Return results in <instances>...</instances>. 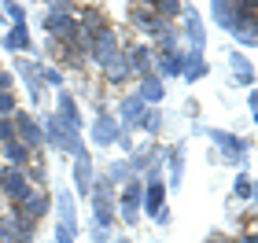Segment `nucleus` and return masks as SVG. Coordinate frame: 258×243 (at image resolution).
Here are the masks:
<instances>
[{"label": "nucleus", "mask_w": 258, "mask_h": 243, "mask_svg": "<svg viewBox=\"0 0 258 243\" xmlns=\"http://www.w3.org/2000/svg\"><path fill=\"white\" fill-rule=\"evenodd\" d=\"M89 136H92V144H96V147H114V144H118V136H122V125H118V118H114L111 111L100 107L96 118H92Z\"/></svg>", "instance_id": "7ed1b4c3"}, {"label": "nucleus", "mask_w": 258, "mask_h": 243, "mask_svg": "<svg viewBox=\"0 0 258 243\" xmlns=\"http://www.w3.org/2000/svg\"><path fill=\"white\" fill-rule=\"evenodd\" d=\"M55 210H59V225L78 236V214H74V195H70V188L55 192Z\"/></svg>", "instance_id": "4468645a"}, {"label": "nucleus", "mask_w": 258, "mask_h": 243, "mask_svg": "<svg viewBox=\"0 0 258 243\" xmlns=\"http://www.w3.org/2000/svg\"><path fill=\"white\" fill-rule=\"evenodd\" d=\"M0 243H4V236H0Z\"/></svg>", "instance_id": "49530a36"}, {"label": "nucleus", "mask_w": 258, "mask_h": 243, "mask_svg": "<svg viewBox=\"0 0 258 243\" xmlns=\"http://www.w3.org/2000/svg\"><path fill=\"white\" fill-rule=\"evenodd\" d=\"M251 33H254V41H258V15L251 19Z\"/></svg>", "instance_id": "ea45409f"}, {"label": "nucleus", "mask_w": 258, "mask_h": 243, "mask_svg": "<svg viewBox=\"0 0 258 243\" xmlns=\"http://www.w3.org/2000/svg\"><path fill=\"white\" fill-rule=\"evenodd\" d=\"M15 214H19V217H26V221H33V225H37L41 217L48 214V195H44V192H33V195H30L26 203H19V206H15Z\"/></svg>", "instance_id": "2eb2a0df"}, {"label": "nucleus", "mask_w": 258, "mask_h": 243, "mask_svg": "<svg viewBox=\"0 0 258 243\" xmlns=\"http://www.w3.org/2000/svg\"><path fill=\"white\" fill-rule=\"evenodd\" d=\"M92 181H96V173H92V155L89 151L74 155V188H78V195H89Z\"/></svg>", "instance_id": "f8f14e48"}, {"label": "nucleus", "mask_w": 258, "mask_h": 243, "mask_svg": "<svg viewBox=\"0 0 258 243\" xmlns=\"http://www.w3.org/2000/svg\"><path fill=\"white\" fill-rule=\"evenodd\" d=\"M184 33H188V44H192V52H203V44H207V30H203V19L196 15V11H184Z\"/></svg>", "instance_id": "f3484780"}, {"label": "nucleus", "mask_w": 258, "mask_h": 243, "mask_svg": "<svg viewBox=\"0 0 258 243\" xmlns=\"http://www.w3.org/2000/svg\"><path fill=\"white\" fill-rule=\"evenodd\" d=\"M229 63H232V70H236V74H232V77H236V85H251V81H254V66L243 59L240 52H232Z\"/></svg>", "instance_id": "a878e982"}, {"label": "nucleus", "mask_w": 258, "mask_h": 243, "mask_svg": "<svg viewBox=\"0 0 258 243\" xmlns=\"http://www.w3.org/2000/svg\"><path fill=\"white\" fill-rule=\"evenodd\" d=\"M0 15H4V4H0Z\"/></svg>", "instance_id": "c03bdc74"}, {"label": "nucleus", "mask_w": 258, "mask_h": 243, "mask_svg": "<svg viewBox=\"0 0 258 243\" xmlns=\"http://www.w3.org/2000/svg\"><path fill=\"white\" fill-rule=\"evenodd\" d=\"M254 122H258V111H254Z\"/></svg>", "instance_id": "a18cd8bd"}, {"label": "nucleus", "mask_w": 258, "mask_h": 243, "mask_svg": "<svg viewBox=\"0 0 258 243\" xmlns=\"http://www.w3.org/2000/svg\"><path fill=\"white\" fill-rule=\"evenodd\" d=\"M203 133L218 144V151L225 155V162H232V166H243V162H247V140H240V136H232L225 129H203Z\"/></svg>", "instance_id": "39448f33"}, {"label": "nucleus", "mask_w": 258, "mask_h": 243, "mask_svg": "<svg viewBox=\"0 0 258 243\" xmlns=\"http://www.w3.org/2000/svg\"><path fill=\"white\" fill-rule=\"evenodd\" d=\"M125 59H129V70H137L140 77H144V74H155V63H151V52H148V48H133Z\"/></svg>", "instance_id": "5701e85b"}, {"label": "nucleus", "mask_w": 258, "mask_h": 243, "mask_svg": "<svg viewBox=\"0 0 258 243\" xmlns=\"http://www.w3.org/2000/svg\"><path fill=\"white\" fill-rule=\"evenodd\" d=\"M207 243H221V239H218V236H214V239H207Z\"/></svg>", "instance_id": "37998d69"}, {"label": "nucleus", "mask_w": 258, "mask_h": 243, "mask_svg": "<svg viewBox=\"0 0 258 243\" xmlns=\"http://www.w3.org/2000/svg\"><path fill=\"white\" fill-rule=\"evenodd\" d=\"M207 74H210V66L203 59V52L184 55V77H188V81H199V77H207Z\"/></svg>", "instance_id": "393cba45"}, {"label": "nucleus", "mask_w": 258, "mask_h": 243, "mask_svg": "<svg viewBox=\"0 0 258 243\" xmlns=\"http://www.w3.org/2000/svg\"><path fill=\"white\" fill-rule=\"evenodd\" d=\"M8 140H15V122L0 118V144H8Z\"/></svg>", "instance_id": "c9c22d12"}, {"label": "nucleus", "mask_w": 258, "mask_h": 243, "mask_svg": "<svg viewBox=\"0 0 258 243\" xmlns=\"http://www.w3.org/2000/svg\"><path fill=\"white\" fill-rule=\"evenodd\" d=\"M44 30L59 41H78L81 37V26H78L74 15H52V11H44Z\"/></svg>", "instance_id": "1a4fd4ad"}, {"label": "nucleus", "mask_w": 258, "mask_h": 243, "mask_svg": "<svg viewBox=\"0 0 258 243\" xmlns=\"http://www.w3.org/2000/svg\"><path fill=\"white\" fill-rule=\"evenodd\" d=\"M240 243H258V236H243V239H240Z\"/></svg>", "instance_id": "a19ab883"}, {"label": "nucleus", "mask_w": 258, "mask_h": 243, "mask_svg": "<svg viewBox=\"0 0 258 243\" xmlns=\"http://www.w3.org/2000/svg\"><path fill=\"white\" fill-rule=\"evenodd\" d=\"M41 85H52V89H63V74L55 66H41Z\"/></svg>", "instance_id": "473e14b6"}, {"label": "nucleus", "mask_w": 258, "mask_h": 243, "mask_svg": "<svg viewBox=\"0 0 258 243\" xmlns=\"http://www.w3.org/2000/svg\"><path fill=\"white\" fill-rule=\"evenodd\" d=\"M210 19L218 22L221 30H236L240 26V8H236V0H214V4H210Z\"/></svg>", "instance_id": "9d476101"}, {"label": "nucleus", "mask_w": 258, "mask_h": 243, "mask_svg": "<svg viewBox=\"0 0 258 243\" xmlns=\"http://www.w3.org/2000/svg\"><path fill=\"white\" fill-rule=\"evenodd\" d=\"M0 158H8V166L22 170V166L30 162V147L22 144V140H8V144H4V151H0Z\"/></svg>", "instance_id": "4be33fe9"}, {"label": "nucleus", "mask_w": 258, "mask_h": 243, "mask_svg": "<svg viewBox=\"0 0 258 243\" xmlns=\"http://www.w3.org/2000/svg\"><path fill=\"white\" fill-rule=\"evenodd\" d=\"M114 243H133V239H129V236H118V239H114Z\"/></svg>", "instance_id": "79ce46f5"}, {"label": "nucleus", "mask_w": 258, "mask_h": 243, "mask_svg": "<svg viewBox=\"0 0 258 243\" xmlns=\"http://www.w3.org/2000/svg\"><path fill=\"white\" fill-rule=\"evenodd\" d=\"M11 122H15V140H22V144L30 147V151H33V147H41V144H44L41 122L33 118L30 111H15V118H11Z\"/></svg>", "instance_id": "423d86ee"}, {"label": "nucleus", "mask_w": 258, "mask_h": 243, "mask_svg": "<svg viewBox=\"0 0 258 243\" xmlns=\"http://www.w3.org/2000/svg\"><path fill=\"white\" fill-rule=\"evenodd\" d=\"M144 111H148V103L140 100V96H125L122 100V129H133V125H140V118H144Z\"/></svg>", "instance_id": "a211bd4d"}, {"label": "nucleus", "mask_w": 258, "mask_h": 243, "mask_svg": "<svg viewBox=\"0 0 258 243\" xmlns=\"http://www.w3.org/2000/svg\"><path fill=\"white\" fill-rule=\"evenodd\" d=\"M0 41H4V48H8V52H30V48H33V41H30V30H26V26H11Z\"/></svg>", "instance_id": "aec40b11"}, {"label": "nucleus", "mask_w": 258, "mask_h": 243, "mask_svg": "<svg viewBox=\"0 0 258 243\" xmlns=\"http://www.w3.org/2000/svg\"><path fill=\"white\" fill-rule=\"evenodd\" d=\"M4 15H11L15 26H26V8L22 4H4Z\"/></svg>", "instance_id": "f704fd0d"}, {"label": "nucleus", "mask_w": 258, "mask_h": 243, "mask_svg": "<svg viewBox=\"0 0 258 243\" xmlns=\"http://www.w3.org/2000/svg\"><path fill=\"white\" fill-rule=\"evenodd\" d=\"M103 74H107V81H125L129 74H133V70H129V59H125V55L118 52V55H114V59H111L107 66H103Z\"/></svg>", "instance_id": "bb28decb"}, {"label": "nucleus", "mask_w": 258, "mask_h": 243, "mask_svg": "<svg viewBox=\"0 0 258 243\" xmlns=\"http://www.w3.org/2000/svg\"><path fill=\"white\" fill-rule=\"evenodd\" d=\"M89 52H92V59H96L100 66H107L114 55H118V41H114V33L103 26L100 33H92L89 37Z\"/></svg>", "instance_id": "6e6552de"}, {"label": "nucleus", "mask_w": 258, "mask_h": 243, "mask_svg": "<svg viewBox=\"0 0 258 243\" xmlns=\"http://www.w3.org/2000/svg\"><path fill=\"white\" fill-rule=\"evenodd\" d=\"M181 177H184V144H173V151H170V188H181Z\"/></svg>", "instance_id": "b1692460"}, {"label": "nucleus", "mask_w": 258, "mask_h": 243, "mask_svg": "<svg viewBox=\"0 0 258 243\" xmlns=\"http://www.w3.org/2000/svg\"><path fill=\"white\" fill-rule=\"evenodd\" d=\"M137 96L148 103V107H155V103L166 100V81L155 77V74H144L140 77V85H137Z\"/></svg>", "instance_id": "ddd939ff"}, {"label": "nucleus", "mask_w": 258, "mask_h": 243, "mask_svg": "<svg viewBox=\"0 0 258 243\" xmlns=\"http://www.w3.org/2000/svg\"><path fill=\"white\" fill-rule=\"evenodd\" d=\"M55 118H59V125L70 133V136H78L81 133V114H78V100L70 96L67 89H59V100H55Z\"/></svg>", "instance_id": "0eeeda50"}, {"label": "nucleus", "mask_w": 258, "mask_h": 243, "mask_svg": "<svg viewBox=\"0 0 258 243\" xmlns=\"http://www.w3.org/2000/svg\"><path fill=\"white\" fill-rule=\"evenodd\" d=\"M89 236H92V243H107V239H111V228H100V225H92V228H89Z\"/></svg>", "instance_id": "e433bc0d"}, {"label": "nucleus", "mask_w": 258, "mask_h": 243, "mask_svg": "<svg viewBox=\"0 0 258 243\" xmlns=\"http://www.w3.org/2000/svg\"><path fill=\"white\" fill-rule=\"evenodd\" d=\"M89 199H92V225L111 228L114 214H118V203H114V184H111L107 177H96V181H92Z\"/></svg>", "instance_id": "f257e3e1"}, {"label": "nucleus", "mask_w": 258, "mask_h": 243, "mask_svg": "<svg viewBox=\"0 0 258 243\" xmlns=\"http://www.w3.org/2000/svg\"><path fill=\"white\" fill-rule=\"evenodd\" d=\"M159 48H162V55H166V52H177V33H173V30H162V33H159Z\"/></svg>", "instance_id": "72a5a7b5"}, {"label": "nucleus", "mask_w": 258, "mask_h": 243, "mask_svg": "<svg viewBox=\"0 0 258 243\" xmlns=\"http://www.w3.org/2000/svg\"><path fill=\"white\" fill-rule=\"evenodd\" d=\"M140 210H144V181H140V177H129L122 199H118V217H122L125 225H137V221H140Z\"/></svg>", "instance_id": "f03ea898"}, {"label": "nucleus", "mask_w": 258, "mask_h": 243, "mask_svg": "<svg viewBox=\"0 0 258 243\" xmlns=\"http://www.w3.org/2000/svg\"><path fill=\"white\" fill-rule=\"evenodd\" d=\"M0 92H11V74L0 70Z\"/></svg>", "instance_id": "4c0bfd02"}, {"label": "nucleus", "mask_w": 258, "mask_h": 243, "mask_svg": "<svg viewBox=\"0 0 258 243\" xmlns=\"http://www.w3.org/2000/svg\"><path fill=\"white\" fill-rule=\"evenodd\" d=\"M177 74H184V55L181 52H166V55H159L155 59V77H177Z\"/></svg>", "instance_id": "6ab92c4d"}, {"label": "nucleus", "mask_w": 258, "mask_h": 243, "mask_svg": "<svg viewBox=\"0 0 258 243\" xmlns=\"http://www.w3.org/2000/svg\"><path fill=\"white\" fill-rule=\"evenodd\" d=\"M0 192H4L8 199L19 206V203H26L30 195H33V184L26 181V173H22V170L4 166V170H0Z\"/></svg>", "instance_id": "20e7f679"}, {"label": "nucleus", "mask_w": 258, "mask_h": 243, "mask_svg": "<svg viewBox=\"0 0 258 243\" xmlns=\"http://www.w3.org/2000/svg\"><path fill=\"white\" fill-rule=\"evenodd\" d=\"M103 177H107L111 184H125V181H129V162H111Z\"/></svg>", "instance_id": "c756f323"}, {"label": "nucleus", "mask_w": 258, "mask_h": 243, "mask_svg": "<svg viewBox=\"0 0 258 243\" xmlns=\"http://www.w3.org/2000/svg\"><path fill=\"white\" fill-rule=\"evenodd\" d=\"M159 151L155 147H140V151H133L125 162H129V173H148L151 166H159V158H155Z\"/></svg>", "instance_id": "412c9836"}, {"label": "nucleus", "mask_w": 258, "mask_h": 243, "mask_svg": "<svg viewBox=\"0 0 258 243\" xmlns=\"http://www.w3.org/2000/svg\"><path fill=\"white\" fill-rule=\"evenodd\" d=\"M140 129H144V133H159V129H162V114H159L155 107L144 111V118H140Z\"/></svg>", "instance_id": "7c9ffc66"}, {"label": "nucleus", "mask_w": 258, "mask_h": 243, "mask_svg": "<svg viewBox=\"0 0 258 243\" xmlns=\"http://www.w3.org/2000/svg\"><path fill=\"white\" fill-rule=\"evenodd\" d=\"M15 74L26 81V89H30V100L33 103H41V63H33V59H19L15 63Z\"/></svg>", "instance_id": "9b49d317"}, {"label": "nucleus", "mask_w": 258, "mask_h": 243, "mask_svg": "<svg viewBox=\"0 0 258 243\" xmlns=\"http://www.w3.org/2000/svg\"><path fill=\"white\" fill-rule=\"evenodd\" d=\"M15 111H19L15 92H0V118H15Z\"/></svg>", "instance_id": "2f4dec72"}, {"label": "nucleus", "mask_w": 258, "mask_h": 243, "mask_svg": "<svg viewBox=\"0 0 258 243\" xmlns=\"http://www.w3.org/2000/svg\"><path fill=\"white\" fill-rule=\"evenodd\" d=\"M129 19H133V26L148 30V33H162V19L151 11V4H133L129 8Z\"/></svg>", "instance_id": "dca6fc26"}, {"label": "nucleus", "mask_w": 258, "mask_h": 243, "mask_svg": "<svg viewBox=\"0 0 258 243\" xmlns=\"http://www.w3.org/2000/svg\"><path fill=\"white\" fill-rule=\"evenodd\" d=\"M247 103H251V114L258 111V89H251V96H247Z\"/></svg>", "instance_id": "58836bf2"}, {"label": "nucleus", "mask_w": 258, "mask_h": 243, "mask_svg": "<svg viewBox=\"0 0 258 243\" xmlns=\"http://www.w3.org/2000/svg\"><path fill=\"white\" fill-rule=\"evenodd\" d=\"M151 11L159 19H177V15H184V4L181 0H159V4H151Z\"/></svg>", "instance_id": "cd10ccee"}, {"label": "nucleus", "mask_w": 258, "mask_h": 243, "mask_svg": "<svg viewBox=\"0 0 258 243\" xmlns=\"http://www.w3.org/2000/svg\"><path fill=\"white\" fill-rule=\"evenodd\" d=\"M232 192H236V199H258V181H251L247 173H240V177H236V188H232Z\"/></svg>", "instance_id": "c85d7f7f"}]
</instances>
